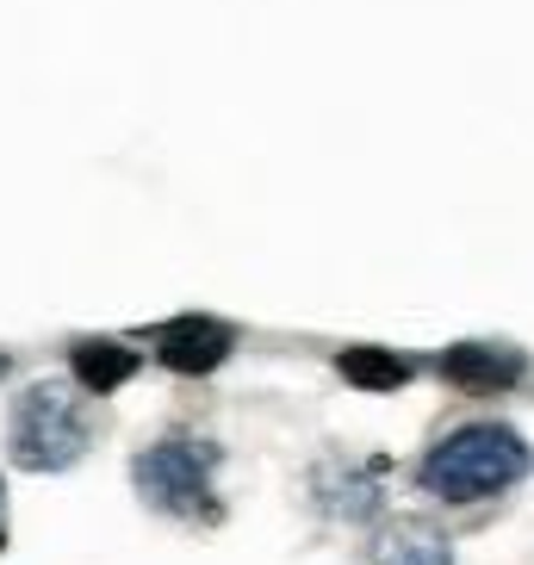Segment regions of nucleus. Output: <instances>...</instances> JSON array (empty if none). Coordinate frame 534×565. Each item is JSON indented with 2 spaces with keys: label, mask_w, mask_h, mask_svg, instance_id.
Wrapping results in <instances>:
<instances>
[{
  "label": "nucleus",
  "mask_w": 534,
  "mask_h": 565,
  "mask_svg": "<svg viewBox=\"0 0 534 565\" xmlns=\"http://www.w3.org/2000/svg\"><path fill=\"white\" fill-rule=\"evenodd\" d=\"M534 466L528 441L510 423H467V429L441 435L417 466V484L441 503H484L510 491Z\"/></svg>",
  "instance_id": "1"
},
{
  "label": "nucleus",
  "mask_w": 534,
  "mask_h": 565,
  "mask_svg": "<svg viewBox=\"0 0 534 565\" xmlns=\"http://www.w3.org/2000/svg\"><path fill=\"white\" fill-rule=\"evenodd\" d=\"M94 448V411L75 385H25L7 416V454L25 472H68Z\"/></svg>",
  "instance_id": "2"
},
{
  "label": "nucleus",
  "mask_w": 534,
  "mask_h": 565,
  "mask_svg": "<svg viewBox=\"0 0 534 565\" xmlns=\"http://www.w3.org/2000/svg\"><path fill=\"white\" fill-rule=\"evenodd\" d=\"M137 491L143 503L162 515H181V522H217L224 503H217L212 479H217V448L212 441H193V435H168L156 448L137 454Z\"/></svg>",
  "instance_id": "3"
},
{
  "label": "nucleus",
  "mask_w": 534,
  "mask_h": 565,
  "mask_svg": "<svg viewBox=\"0 0 534 565\" xmlns=\"http://www.w3.org/2000/svg\"><path fill=\"white\" fill-rule=\"evenodd\" d=\"M236 349V330L231 323H217V317H174L156 330V361L168 373H186V380H205L217 366L231 361Z\"/></svg>",
  "instance_id": "4"
},
{
  "label": "nucleus",
  "mask_w": 534,
  "mask_h": 565,
  "mask_svg": "<svg viewBox=\"0 0 534 565\" xmlns=\"http://www.w3.org/2000/svg\"><path fill=\"white\" fill-rule=\"evenodd\" d=\"M367 565H453V547L423 515H385L367 541Z\"/></svg>",
  "instance_id": "5"
},
{
  "label": "nucleus",
  "mask_w": 534,
  "mask_h": 565,
  "mask_svg": "<svg viewBox=\"0 0 534 565\" xmlns=\"http://www.w3.org/2000/svg\"><path fill=\"white\" fill-rule=\"evenodd\" d=\"M522 354L503 349V342H460V349L441 354V380L467 385V392H510L522 380Z\"/></svg>",
  "instance_id": "6"
},
{
  "label": "nucleus",
  "mask_w": 534,
  "mask_h": 565,
  "mask_svg": "<svg viewBox=\"0 0 534 565\" xmlns=\"http://www.w3.org/2000/svg\"><path fill=\"white\" fill-rule=\"evenodd\" d=\"M68 366H75L82 392H113V385H125L137 373V349L131 342H113V335H94V342H75Z\"/></svg>",
  "instance_id": "7"
},
{
  "label": "nucleus",
  "mask_w": 534,
  "mask_h": 565,
  "mask_svg": "<svg viewBox=\"0 0 534 565\" xmlns=\"http://www.w3.org/2000/svg\"><path fill=\"white\" fill-rule=\"evenodd\" d=\"M335 373L349 385H361V392H398L410 380V361L404 354H385V349H349L335 361Z\"/></svg>",
  "instance_id": "8"
},
{
  "label": "nucleus",
  "mask_w": 534,
  "mask_h": 565,
  "mask_svg": "<svg viewBox=\"0 0 534 565\" xmlns=\"http://www.w3.org/2000/svg\"><path fill=\"white\" fill-rule=\"evenodd\" d=\"M318 498L330 515H373V484L367 479H354V472H342V484L330 479V466L318 472Z\"/></svg>",
  "instance_id": "9"
},
{
  "label": "nucleus",
  "mask_w": 534,
  "mask_h": 565,
  "mask_svg": "<svg viewBox=\"0 0 534 565\" xmlns=\"http://www.w3.org/2000/svg\"><path fill=\"white\" fill-rule=\"evenodd\" d=\"M0 373H7V354H0Z\"/></svg>",
  "instance_id": "10"
},
{
  "label": "nucleus",
  "mask_w": 534,
  "mask_h": 565,
  "mask_svg": "<svg viewBox=\"0 0 534 565\" xmlns=\"http://www.w3.org/2000/svg\"><path fill=\"white\" fill-rule=\"evenodd\" d=\"M0 498H7V491H0Z\"/></svg>",
  "instance_id": "11"
}]
</instances>
